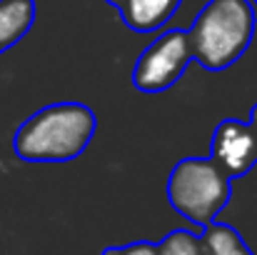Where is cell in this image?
<instances>
[{
    "label": "cell",
    "mask_w": 257,
    "mask_h": 255,
    "mask_svg": "<svg viewBox=\"0 0 257 255\" xmlns=\"http://www.w3.org/2000/svg\"><path fill=\"white\" fill-rule=\"evenodd\" d=\"M105 255H160V253H158V245H153V243H133V245H125V248H110V250H105Z\"/></svg>",
    "instance_id": "10"
},
{
    "label": "cell",
    "mask_w": 257,
    "mask_h": 255,
    "mask_svg": "<svg viewBox=\"0 0 257 255\" xmlns=\"http://www.w3.org/2000/svg\"><path fill=\"white\" fill-rule=\"evenodd\" d=\"M95 118L85 105L60 103L28 118L15 135V153L30 163L73 160L87 148Z\"/></svg>",
    "instance_id": "1"
},
{
    "label": "cell",
    "mask_w": 257,
    "mask_h": 255,
    "mask_svg": "<svg viewBox=\"0 0 257 255\" xmlns=\"http://www.w3.org/2000/svg\"><path fill=\"white\" fill-rule=\"evenodd\" d=\"M255 10L250 0H210L190 30L192 58L210 70L232 65L250 45Z\"/></svg>",
    "instance_id": "2"
},
{
    "label": "cell",
    "mask_w": 257,
    "mask_h": 255,
    "mask_svg": "<svg viewBox=\"0 0 257 255\" xmlns=\"http://www.w3.org/2000/svg\"><path fill=\"white\" fill-rule=\"evenodd\" d=\"M168 198L180 215L207 228L230 200V175L215 160L187 158L172 170Z\"/></svg>",
    "instance_id": "3"
},
{
    "label": "cell",
    "mask_w": 257,
    "mask_h": 255,
    "mask_svg": "<svg viewBox=\"0 0 257 255\" xmlns=\"http://www.w3.org/2000/svg\"><path fill=\"white\" fill-rule=\"evenodd\" d=\"M112 3H122V0H112Z\"/></svg>",
    "instance_id": "12"
},
{
    "label": "cell",
    "mask_w": 257,
    "mask_h": 255,
    "mask_svg": "<svg viewBox=\"0 0 257 255\" xmlns=\"http://www.w3.org/2000/svg\"><path fill=\"white\" fill-rule=\"evenodd\" d=\"M33 15V0H0V53L28 33Z\"/></svg>",
    "instance_id": "7"
},
{
    "label": "cell",
    "mask_w": 257,
    "mask_h": 255,
    "mask_svg": "<svg viewBox=\"0 0 257 255\" xmlns=\"http://www.w3.org/2000/svg\"><path fill=\"white\" fill-rule=\"evenodd\" d=\"M255 3H257V0H255Z\"/></svg>",
    "instance_id": "13"
},
{
    "label": "cell",
    "mask_w": 257,
    "mask_h": 255,
    "mask_svg": "<svg viewBox=\"0 0 257 255\" xmlns=\"http://www.w3.org/2000/svg\"><path fill=\"white\" fill-rule=\"evenodd\" d=\"M125 23L135 30H155L170 20L180 0H122Z\"/></svg>",
    "instance_id": "6"
},
{
    "label": "cell",
    "mask_w": 257,
    "mask_h": 255,
    "mask_svg": "<svg viewBox=\"0 0 257 255\" xmlns=\"http://www.w3.org/2000/svg\"><path fill=\"white\" fill-rule=\"evenodd\" d=\"M160 255H205V243L202 238L187 233V230H175L170 233L160 245H158Z\"/></svg>",
    "instance_id": "9"
},
{
    "label": "cell",
    "mask_w": 257,
    "mask_h": 255,
    "mask_svg": "<svg viewBox=\"0 0 257 255\" xmlns=\"http://www.w3.org/2000/svg\"><path fill=\"white\" fill-rule=\"evenodd\" d=\"M202 243H205V255H252L245 240L237 235V230L222 223H210L202 235Z\"/></svg>",
    "instance_id": "8"
},
{
    "label": "cell",
    "mask_w": 257,
    "mask_h": 255,
    "mask_svg": "<svg viewBox=\"0 0 257 255\" xmlns=\"http://www.w3.org/2000/svg\"><path fill=\"white\" fill-rule=\"evenodd\" d=\"M190 58H192L190 35L180 30H170L140 55L135 65V85L150 93L163 90L180 78Z\"/></svg>",
    "instance_id": "4"
},
{
    "label": "cell",
    "mask_w": 257,
    "mask_h": 255,
    "mask_svg": "<svg viewBox=\"0 0 257 255\" xmlns=\"http://www.w3.org/2000/svg\"><path fill=\"white\" fill-rule=\"evenodd\" d=\"M252 130H255V135H257V105H255V110H252Z\"/></svg>",
    "instance_id": "11"
},
{
    "label": "cell",
    "mask_w": 257,
    "mask_h": 255,
    "mask_svg": "<svg viewBox=\"0 0 257 255\" xmlns=\"http://www.w3.org/2000/svg\"><path fill=\"white\" fill-rule=\"evenodd\" d=\"M212 160L227 175H242L257 163V135L252 125L225 120L212 138Z\"/></svg>",
    "instance_id": "5"
}]
</instances>
